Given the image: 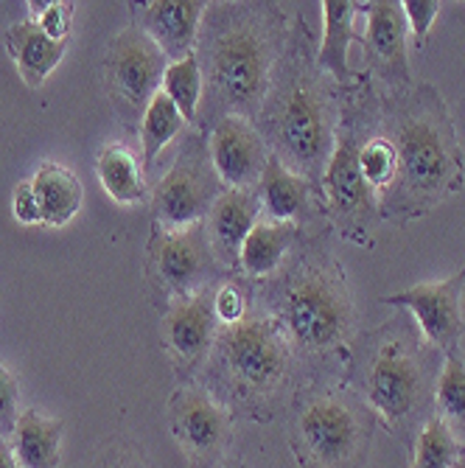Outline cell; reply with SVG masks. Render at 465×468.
Listing matches in <instances>:
<instances>
[{"instance_id":"4fadbf2b","label":"cell","mask_w":465,"mask_h":468,"mask_svg":"<svg viewBox=\"0 0 465 468\" xmlns=\"http://www.w3.org/2000/svg\"><path fill=\"white\" fill-rule=\"evenodd\" d=\"M152 267L160 281L180 297L194 294L196 283L210 270V239L202 222L183 230H157L152 239Z\"/></svg>"},{"instance_id":"d6a6232c","label":"cell","mask_w":465,"mask_h":468,"mask_svg":"<svg viewBox=\"0 0 465 468\" xmlns=\"http://www.w3.org/2000/svg\"><path fill=\"white\" fill-rule=\"evenodd\" d=\"M401 9H404L407 26H412V34L417 39H424L440 12V4L438 0H407V4H401Z\"/></svg>"},{"instance_id":"e575fe53","label":"cell","mask_w":465,"mask_h":468,"mask_svg":"<svg viewBox=\"0 0 465 468\" xmlns=\"http://www.w3.org/2000/svg\"><path fill=\"white\" fill-rule=\"evenodd\" d=\"M214 314L225 325H233V323L244 320L247 317V301H244V294L236 286H222L214 294Z\"/></svg>"},{"instance_id":"4dcf8cb0","label":"cell","mask_w":465,"mask_h":468,"mask_svg":"<svg viewBox=\"0 0 465 468\" xmlns=\"http://www.w3.org/2000/svg\"><path fill=\"white\" fill-rule=\"evenodd\" d=\"M34 6V23L46 31L51 39H65L70 31L73 20V6L70 4H31Z\"/></svg>"},{"instance_id":"74e56055","label":"cell","mask_w":465,"mask_h":468,"mask_svg":"<svg viewBox=\"0 0 465 468\" xmlns=\"http://www.w3.org/2000/svg\"><path fill=\"white\" fill-rule=\"evenodd\" d=\"M454 468H465V457H460V460H457V465H454Z\"/></svg>"},{"instance_id":"9a60e30c","label":"cell","mask_w":465,"mask_h":468,"mask_svg":"<svg viewBox=\"0 0 465 468\" xmlns=\"http://www.w3.org/2000/svg\"><path fill=\"white\" fill-rule=\"evenodd\" d=\"M207 4L202 0H152L135 9L141 20V31L154 39V46L165 54V59H185L199 31V20Z\"/></svg>"},{"instance_id":"30bf717a","label":"cell","mask_w":465,"mask_h":468,"mask_svg":"<svg viewBox=\"0 0 465 468\" xmlns=\"http://www.w3.org/2000/svg\"><path fill=\"white\" fill-rule=\"evenodd\" d=\"M168 427L194 463L217 457L230 435L227 410L199 388H183L168 404Z\"/></svg>"},{"instance_id":"836d02e7","label":"cell","mask_w":465,"mask_h":468,"mask_svg":"<svg viewBox=\"0 0 465 468\" xmlns=\"http://www.w3.org/2000/svg\"><path fill=\"white\" fill-rule=\"evenodd\" d=\"M93 468H149V465L146 457L132 443H112L96 457Z\"/></svg>"},{"instance_id":"7c38bea8","label":"cell","mask_w":465,"mask_h":468,"mask_svg":"<svg viewBox=\"0 0 465 468\" xmlns=\"http://www.w3.org/2000/svg\"><path fill=\"white\" fill-rule=\"evenodd\" d=\"M462 286H465V267L440 283H417L398 294L385 297V303L407 306L427 343L432 346H451L462 334Z\"/></svg>"},{"instance_id":"1f68e13d","label":"cell","mask_w":465,"mask_h":468,"mask_svg":"<svg viewBox=\"0 0 465 468\" xmlns=\"http://www.w3.org/2000/svg\"><path fill=\"white\" fill-rule=\"evenodd\" d=\"M17 404H20L17 378L12 376L9 367L0 365V435H12L17 415H20Z\"/></svg>"},{"instance_id":"484cf974","label":"cell","mask_w":465,"mask_h":468,"mask_svg":"<svg viewBox=\"0 0 465 468\" xmlns=\"http://www.w3.org/2000/svg\"><path fill=\"white\" fill-rule=\"evenodd\" d=\"M185 126L183 112L174 107V101L168 99L163 90L152 99V104L143 112L141 121V146H143V163L152 165L157 154L172 144Z\"/></svg>"},{"instance_id":"d4e9b609","label":"cell","mask_w":465,"mask_h":468,"mask_svg":"<svg viewBox=\"0 0 465 468\" xmlns=\"http://www.w3.org/2000/svg\"><path fill=\"white\" fill-rule=\"evenodd\" d=\"M99 180L104 186V191L118 202V205H138L146 197V186H143V175L135 163V157L130 154V149H123L118 144H110L101 149L99 163H96Z\"/></svg>"},{"instance_id":"603a6c76","label":"cell","mask_w":465,"mask_h":468,"mask_svg":"<svg viewBox=\"0 0 465 468\" xmlns=\"http://www.w3.org/2000/svg\"><path fill=\"white\" fill-rule=\"evenodd\" d=\"M362 12V4L351 0H325V37L320 46V68L333 73L340 81H351L354 70L348 65V48L354 42V17Z\"/></svg>"},{"instance_id":"cb8c5ba5","label":"cell","mask_w":465,"mask_h":468,"mask_svg":"<svg viewBox=\"0 0 465 468\" xmlns=\"http://www.w3.org/2000/svg\"><path fill=\"white\" fill-rule=\"evenodd\" d=\"M294 241V225L291 222H256L241 247V267L247 275L264 278L278 270L283 255L289 252Z\"/></svg>"},{"instance_id":"277c9868","label":"cell","mask_w":465,"mask_h":468,"mask_svg":"<svg viewBox=\"0 0 465 468\" xmlns=\"http://www.w3.org/2000/svg\"><path fill=\"white\" fill-rule=\"evenodd\" d=\"M269 123L278 141V157L298 168V175H317L328 165L336 138L331 126V107L320 81L312 76L289 79L275 101Z\"/></svg>"},{"instance_id":"3957f363","label":"cell","mask_w":465,"mask_h":468,"mask_svg":"<svg viewBox=\"0 0 465 468\" xmlns=\"http://www.w3.org/2000/svg\"><path fill=\"white\" fill-rule=\"evenodd\" d=\"M283 323L289 336L306 351L343 346L354 328V303L343 272L331 261L301 267L283 294Z\"/></svg>"},{"instance_id":"2e32d148","label":"cell","mask_w":465,"mask_h":468,"mask_svg":"<svg viewBox=\"0 0 465 468\" xmlns=\"http://www.w3.org/2000/svg\"><path fill=\"white\" fill-rule=\"evenodd\" d=\"M362 12H367V51L370 62L378 68L387 81L393 84H409V62H407V17L401 4H362Z\"/></svg>"},{"instance_id":"6da1fadb","label":"cell","mask_w":465,"mask_h":468,"mask_svg":"<svg viewBox=\"0 0 465 468\" xmlns=\"http://www.w3.org/2000/svg\"><path fill=\"white\" fill-rule=\"evenodd\" d=\"M390 144L398 157V194L393 199L427 207L460 188L462 154L438 93L427 90L398 112Z\"/></svg>"},{"instance_id":"f1b7e54d","label":"cell","mask_w":465,"mask_h":468,"mask_svg":"<svg viewBox=\"0 0 465 468\" xmlns=\"http://www.w3.org/2000/svg\"><path fill=\"white\" fill-rule=\"evenodd\" d=\"M359 165L373 194H390L398 177V157L387 138H373L359 152Z\"/></svg>"},{"instance_id":"d590c367","label":"cell","mask_w":465,"mask_h":468,"mask_svg":"<svg viewBox=\"0 0 465 468\" xmlns=\"http://www.w3.org/2000/svg\"><path fill=\"white\" fill-rule=\"evenodd\" d=\"M12 207H15V219H17L20 225H42L39 202H37V194H34L31 183H20V186L15 188Z\"/></svg>"},{"instance_id":"7402d4cb","label":"cell","mask_w":465,"mask_h":468,"mask_svg":"<svg viewBox=\"0 0 465 468\" xmlns=\"http://www.w3.org/2000/svg\"><path fill=\"white\" fill-rule=\"evenodd\" d=\"M259 199L272 222H291L306 207L309 183L303 175L291 172L278 154H272L267 157V165L259 180Z\"/></svg>"},{"instance_id":"44dd1931","label":"cell","mask_w":465,"mask_h":468,"mask_svg":"<svg viewBox=\"0 0 465 468\" xmlns=\"http://www.w3.org/2000/svg\"><path fill=\"white\" fill-rule=\"evenodd\" d=\"M31 188L37 194L42 225L46 228H62L79 214L84 197L81 183L59 163H42L31 180Z\"/></svg>"},{"instance_id":"ba28073f","label":"cell","mask_w":465,"mask_h":468,"mask_svg":"<svg viewBox=\"0 0 465 468\" xmlns=\"http://www.w3.org/2000/svg\"><path fill=\"white\" fill-rule=\"evenodd\" d=\"M301 446L317 468H340L359 449V420L336 396H320L298 418Z\"/></svg>"},{"instance_id":"9c48e42d","label":"cell","mask_w":465,"mask_h":468,"mask_svg":"<svg viewBox=\"0 0 465 468\" xmlns=\"http://www.w3.org/2000/svg\"><path fill=\"white\" fill-rule=\"evenodd\" d=\"M420 393H424V373L417 359L398 339H385L367 370V399L373 410L396 423L417 407Z\"/></svg>"},{"instance_id":"8fae6325","label":"cell","mask_w":465,"mask_h":468,"mask_svg":"<svg viewBox=\"0 0 465 468\" xmlns=\"http://www.w3.org/2000/svg\"><path fill=\"white\" fill-rule=\"evenodd\" d=\"M362 146L356 144L354 133L336 138L331 160L322 172V186L328 191V202L333 207L336 219L348 230H365L373 219L375 194L367 186L362 165H359Z\"/></svg>"},{"instance_id":"5bb4252c","label":"cell","mask_w":465,"mask_h":468,"mask_svg":"<svg viewBox=\"0 0 465 468\" xmlns=\"http://www.w3.org/2000/svg\"><path fill=\"white\" fill-rule=\"evenodd\" d=\"M207 152L219 183L227 188H249L256 180H261L267 165V149L256 126L233 112L219 118L214 126Z\"/></svg>"},{"instance_id":"5b68a950","label":"cell","mask_w":465,"mask_h":468,"mask_svg":"<svg viewBox=\"0 0 465 468\" xmlns=\"http://www.w3.org/2000/svg\"><path fill=\"white\" fill-rule=\"evenodd\" d=\"M219 346L225 365L233 378L252 393H269L283 378L291 365V351L286 334L269 317H244L219 331Z\"/></svg>"},{"instance_id":"f546056e","label":"cell","mask_w":465,"mask_h":468,"mask_svg":"<svg viewBox=\"0 0 465 468\" xmlns=\"http://www.w3.org/2000/svg\"><path fill=\"white\" fill-rule=\"evenodd\" d=\"M438 407L443 412L440 418H449L465 430V359L454 351L446 356L438 378Z\"/></svg>"},{"instance_id":"e0dca14e","label":"cell","mask_w":465,"mask_h":468,"mask_svg":"<svg viewBox=\"0 0 465 468\" xmlns=\"http://www.w3.org/2000/svg\"><path fill=\"white\" fill-rule=\"evenodd\" d=\"M217 331L214 297L210 292H194L168 306L163 317V339L180 359L194 362L210 346V336Z\"/></svg>"},{"instance_id":"52a82bcc","label":"cell","mask_w":465,"mask_h":468,"mask_svg":"<svg viewBox=\"0 0 465 468\" xmlns=\"http://www.w3.org/2000/svg\"><path fill=\"white\" fill-rule=\"evenodd\" d=\"M207 160L210 157H205L196 144H188L154 188L152 207L165 230L196 225L219 199L222 183L214 172V163Z\"/></svg>"},{"instance_id":"ffe728a7","label":"cell","mask_w":465,"mask_h":468,"mask_svg":"<svg viewBox=\"0 0 465 468\" xmlns=\"http://www.w3.org/2000/svg\"><path fill=\"white\" fill-rule=\"evenodd\" d=\"M9 446L20 468H59L62 420L37 410H23L17 415Z\"/></svg>"},{"instance_id":"83f0119b","label":"cell","mask_w":465,"mask_h":468,"mask_svg":"<svg viewBox=\"0 0 465 468\" xmlns=\"http://www.w3.org/2000/svg\"><path fill=\"white\" fill-rule=\"evenodd\" d=\"M457 441L449 430L446 418L435 415L427 420V427L417 435L415 446V468H454L460 460Z\"/></svg>"},{"instance_id":"8992f818","label":"cell","mask_w":465,"mask_h":468,"mask_svg":"<svg viewBox=\"0 0 465 468\" xmlns=\"http://www.w3.org/2000/svg\"><path fill=\"white\" fill-rule=\"evenodd\" d=\"M104 68L107 90L118 112L126 118V123H132L135 118H143L146 107L160 93L168 59L149 34H143L138 26H130L112 37Z\"/></svg>"},{"instance_id":"8d00e7d4","label":"cell","mask_w":465,"mask_h":468,"mask_svg":"<svg viewBox=\"0 0 465 468\" xmlns=\"http://www.w3.org/2000/svg\"><path fill=\"white\" fill-rule=\"evenodd\" d=\"M0 468H20L15 454H12V446L4 438H0Z\"/></svg>"},{"instance_id":"ac0fdd59","label":"cell","mask_w":465,"mask_h":468,"mask_svg":"<svg viewBox=\"0 0 465 468\" xmlns=\"http://www.w3.org/2000/svg\"><path fill=\"white\" fill-rule=\"evenodd\" d=\"M259 222V197L249 188H225L219 199L210 207L207 217V239L225 264H233L241 259V247L249 230Z\"/></svg>"},{"instance_id":"d6986e66","label":"cell","mask_w":465,"mask_h":468,"mask_svg":"<svg viewBox=\"0 0 465 468\" xmlns=\"http://www.w3.org/2000/svg\"><path fill=\"white\" fill-rule=\"evenodd\" d=\"M6 51L17 65L20 79L28 88H39L48 79V73L65 57V39H51L34 20H23L9 28Z\"/></svg>"},{"instance_id":"4316f807","label":"cell","mask_w":465,"mask_h":468,"mask_svg":"<svg viewBox=\"0 0 465 468\" xmlns=\"http://www.w3.org/2000/svg\"><path fill=\"white\" fill-rule=\"evenodd\" d=\"M160 90L174 101V107L183 112L185 121H194L196 110H199V99H202V68H199V59L194 54H188L185 59L168 65Z\"/></svg>"},{"instance_id":"7a4b0ae2","label":"cell","mask_w":465,"mask_h":468,"mask_svg":"<svg viewBox=\"0 0 465 468\" xmlns=\"http://www.w3.org/2000/svg\"><path fill=\"white\" fill-rule=\"evenodd\" d=\"M272 59V23L259 12L238 9L210 39V90L227 110H233V115H252L269 90Z\"/></svg>"}]
</instances>
